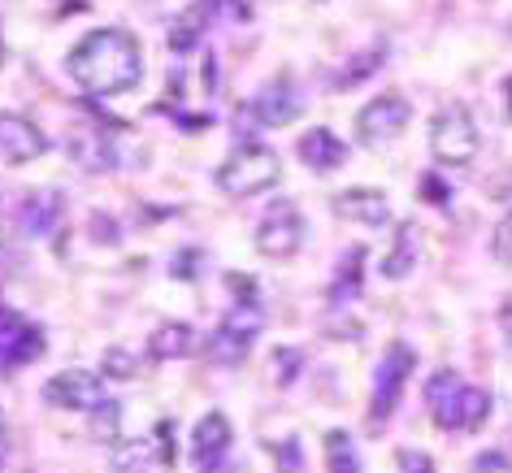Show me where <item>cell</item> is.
Masks as SVG:
<instances>
[{
    "label": "cell",
    "instance_id": "obj_1",
    "mask_svg": "<svg viewBox=\"0 0 512 473\" xmlns=\"http://www.w3.org/2000/svg\"><path fill=\"white\" fill-rule=\"evenodd\" d=\"M66 70L87 96H122L144 79V48L131 31L100 27L70 48Z\"/></svg>",
    "mask_w": 512,
    "mask_h": 473
},
{
    "label": "cell",
    "instance_id": "obj_2",
    "mask_svg": "<svg viewBox=\"0 0 512 473\" xmlns=\"http://www.w3.org/2000/svg\"><path fill=\"white\" fill-rule=\"evenodd\" d=\"M426 408L439 430H482L491 413V395L486 387H473L456 369H439L426 382Z\"/></svg>",
    "mask_w": 512,
    "mask_h": 473
},
{
    "label": "cell",
    "instance_id": "obj_3",
    "mask_svg": "<svg viewBox=\"0 0 512 473\" xmlns=\"http://www.w3.org/2000/svg\"><path fill=\"white\" fill-rule=\"evenodd\" d=\"M278 178H283V161H278L274 148L265 144H239L217 170V187L226 191L230 200H252L261 191H270Z\"/></svg>",
    "mask_w": 512,
    "mask_h": 473
},
{
    "label": "cell",
    "instance_id": "obj_4",
    "mask_svg": "<svg viewBox=\"0 0 512 473\" xmlns=\"http://www.w3.org/2000/svg\"><path fill=\"white\" fill-rule=\"evenodd\" d=\"M478 122H473V113L460 105V100H452V105H443L439 113L430 118V152L439 165H469L473 157H478Z\"/></svg>",
    "mask_w": 512,
    "mask_h": 473
},
{
    "label": "cell",
    "instance_id": "obj_5",
    "mask_svg": "<svg viewBox=\"0 0 512 473\" xmlns=\"http://www.w3.org/2000/svg\"><path fill=\"white\" fill-rule=\"evenodd\" d=\"M413 365H417V352L408 348V343H391V348L382 352V361L374 369V391H369V426L374 430L387 426L391 413L400 408Z\"/></svg>",
    "mask_w": 512,
    "mask_h": 473
},
{
    "label": "cell",
    "instance_id": "obj_6",
    "mask_svg": "<svg viewBox=\"0 0 512 473\" xmlns=\"http://www.w3.org/2000/svg\"><path fill=\"white\" fill-rule=\"evenodd\" d=\"M261 330H265V313H261V304H235L222 322H217V330L209 335V361L217 365H239L243 356L252 352V343L261 339Z\"/></svg>",
    "mask_w": 512,
    "mask_h": 473
},
{
    "label": "cell",
    "instance_id": "obj_7",
    "mask_svg": "<svg viewBox=\"0 0 512 473\" xmlns=\"http://www.w3.org/2000/svg\"><path fill=\"white\" fill-rule=\"evenodd\" d=\"M304 244V213L291 200H278L265 209V217L256 222V252L270 261H287L296 257Z\"/></svg>",
    "mask_w": 512,
    "mask_h": 473
},
{
    "label": "cell",
    "instance_id": "obj_8",
    "mask_svg": "<svg viewBox=\"0 0 512 473\" xmlns=\"http://www.w3.org/2000/svg\"><path fill=\"white\" fill-rule=\"evenodd\" d=\"M44 356V330L18 309L0 304V378Z\"/></svg>",
    "mask_w": 512,
    "mask_h": 473
},
{
    "label": "cell",
    "instance_id": "obj_9",
    "mask_svg": "<svg viewBox=\"0 0 512 473\" xmlns=\"http://www.w3.org/2000/svg\"><path fill=\"white\" fill-rule=\"evenodd\" d=\"M408 113H413V109H408V100L395 96V92L369 100V105L356 113V139H361V144H369V148L391 144V139L408 126Z\"/></svg>",
    "mask_w": 512,
    "mask_h": 473
},
{
    "label": "cell",
    "instance_id": "obj_10",
    "mask_svg": "<svg viewBox=\"0 0 512 473\" xmlns=\"http://www.w3.org/2000/svg\"><path fill=\"white\" fill-rule=\"evenodd\" d=\"M44 400L53 408H74V413H92L96 404H105V382L87 369H61L44 382Z\"/></svg>",
    "mask_w": 512,
    "mask_h": 473
},
{
    "label": "cell",
    "instance_id": "obj_11",
    "mask_svg": "<svg viewBox=\"0 0 512 473\" xmlns=\"http://www.w3.org/2000/svg\"><path fill=\"white\" fill-rule=\"evenodd\" d=\"M230 443H235V430L222 413H204L191 430V460H196L200 473H222L226 456H230Z\"/></svg>",
    "mask_w": 512,
    "mask_h": 473
},
{
    "label": "cell",
    "instance_id": "obj_12",
    "mask_svg": "<svg viewBox=\"0 0 512 473\" xmlns=\"http://www.w3.org/2000/svg\"><path fill=\"white\" fill-rule=\"evenodd\" d=\"M48 152V135L22 113H0V157L9 165H27Z\"/></svg>",
    "mask_w": 512,
    "mask_h": 473
},
{
    "label": "cell",
    "instance_id": "obj_13",
    "mask_svg": "<svg viewBox=\"0 0 512 473\" xmlns=\"http://www.w3.org/2000/svg\"><path fill=\"white\" fill-rule=\"evenodd\" d=\"M61 217H66V196L53 187H40V191H27L18 204V230L27 239H44L53 235L61 226Z\"/></svg>",
    "mask_w": 512,
    "mask_h": 473
},
{
    "label": "cell",
    "instance_id": "obj_14",
    "mask_svg": "<svg viewBox=\"0 0 512 473\" xmlns=\"http://www.w3.org/2000/svg\"><path fill=\"white\" fill-rule=\"evenodd\" d=\"M252 113H256V122L261 126H287V122H296L304 113V96H300V87L283 74V79L265 83L261 92L252 96Z\"/></svg>",
    "mask_w": 512,
    "mask_h": 473
},
{
    "label": "cell",
    "instance_id": "obj_15",
    "mask_svg": "<svg viewBox=\"0 0 512 473\" xmlns=\"http://www.w3.org/2000/svg\"><path fill=\"white\" fill-rule=\"evenodd\" d=\"M335 213L356 226H387L391 222V200L378 187H348L335 196Z\"/></svg>",
    "mask_w": 512,
    "mask_h": 473
},
{
    "label": "cell",
    "instance_id": "obj_16",
    "mask_svg": "<svg viewBox=\"0 0 512 473\" xmlns=\"http://www.w3.org/2000/svg\"><path fill=\"white\" fill-rule=\"evenodd\" d=\"M296 152H300V161L309 165V170H317V174H330V170H339V165L348 161V144H343L335 131H326V126L304 131Z\"/></svg>",
    "mask_w": 512,
    "mask_h": 473
},
{
    "label": "cell",
    "instance_id": "obj_17",
    "mask_svg": "<svg viewBox=\"0 0 512 473\" xmlns=\"http://www.w3.org/2000/svg\"><path fill=\"white\" fill-rule=\"evenodd\" d=\"M209 18H213V0H196V5H187L183 14L170 22V48L174 53L196 48L204 40V31H209Z\"/></svg>",
    "mask_w": 512,
    "mask_h": 473
},
{
    "label": "cell",
    "instance_id": "obj_18",
    "mask_svg": "<svg viewBox=\"0 0 512 473\" xmlns=\"http://www.w3.org/2000/svg\"><path fill=\"white\" fill-rule=\"evenodd\" d=\"M70 152H74V161L83 165V170H113L118 165V152H113V139L109 135H100V131H74L70 135Z\"/></svg>",
    "mask_w": 512,
    "mask_h": 473
},
{
    "label": "cell",
    "instance_id": "obj_19",
    "mask_svg": "<svg viewBox=\"0 0 512 473\" xmlns=\"http://www.w3.org/2000/svg\"><path fill=\"white\" fill-rule=\"evenodd\" d=\"M148 352L157 356V361H178V356H191V352H196V330H191L187 322H165V326L152 330Z\"/></svg>",
    "mask_w": 512,
    "mask_h": 473
},
{
    "label": "cell",
    "instance_id": "obj_20",
    "mask_svg": "<svg viewBox=\"0 0 512 473\" xmlns=\"http://www.w3.org/2000/svg\"><path fill=\"white\" fill-rule=\"evenodd\" d=\"M157 447H152L148 439H118L109 443V469L113 473H148L152 465H157Z\"/></svg>",
    "mask_w": 512,
    "mask_h": 473
},
{
    "label": "cell",
    "instance_id": "obj_21",
    "mask_svg": "<svg viewBox=\"0 0 512 473\" xmlns=\"http://www.w3.org/2000/svg\"><path fill=\"white\" fill-rule=\"evenodd\" d=\"M326 469L330 473H361V452H356L348 430H330L326 434Z\"/></svg>",
    "mask_w": 512,
    "mask_h": 473
},
{
    "label": "cell",
    "instance_id": "obj_22",
    "mask_svg": "<svg viewBox=\"0 0 512 473\" xmlns=\"http://www.w3.org/2000/svg\"><path fill=\"white\" fill-rule=\"evenodd\" d=\"M413 261H417V230H413V226H404L400 235H395L391 257L382 261V274H387V278H404L408 270H413Z\"/></svg>",
    "mask_w": 512,
    "mask_h": 473
},
{
    "label": "cell",
    "instance_id": "obj_23",
    "mask_svg": "<svg viewBox=\"0 0 512 473\" xmlns=\"http://www.w3.org/2000/svg\"><path fill=\"white\" fill-rule=\"evenodd\" d=\"M118 421H122L118 400H105V404L92 408V434L100 443H118Z\"/></svg>",
    "mask_w": 512,
    "mask_h": 473
},
{
    "label": "cell",
    "instance_id": "obj_24",
    "mask_svg": "<svg viewBox=\"0 0 512 473\" xmlns=\"http://www.w3.org/2000/svg\"><path fill=\"white\" fill-rule=\"evenodd\" d=\"M135 374H139V356H131L126 348L105 352V378H135Z\"/></svg>",
    "mask_w": 512,
    "mask_h": 473
},
{
    "label": "cell",
    "instance_id": "obj_25",
    "mask_svg": "<svg viewBox=\"0 0 512 473\" xmlns=\"http://www.w3.org/2000/svg\"><path fill=\"white\" fill-rule=\"evenodd\" d=\"M491 252L499 265H512V209L495 222V235H491Z\"/></svg>",
    "mask_w": 512,
    "mask_h": 473
},
{
    "label": "cell",
    "instance_id": "obj_26",
    "mask_svg": "<svg viewBox=\"0 0 512 473\" xmlns=\"http://www.w3.org/2000/svg\"><path fill=\"white\" fill-rule=\"evenodd\" d=\"M274 465H278V473H300V469H304V452H300V443H296V439L278 443V447H274Z\"/></svg>",
    "mask_w": 512,
    "mask_h": 473
},
{
    "label": "cell",
    "instance_id": "obj_27",
    "mask_svg": "<svg viewBox=\"0 0 512 473\" xmlns=\"http://www.w3.org/2000/svg\"><path fill=\"white\" fill-rule=\"evenodd\" d=\"M400 473H434V465H430V456H421V452H404Z\"/></svg>",
    "mask_w": 512,
    "mask_h": 473
},
{
    "label": "cell",
    "instance_id": "obj_28",
    "mask_svg": "<svg viewBox=\"0 0 512 473\" xmlns=\"http://www.w3.org/2000/svg\"><path fill=\"white\" fill-rule=\"evenodd\" d=\"M499 330H504V339L512 343V296H504V304H499Z\"/></svg>",
    "mask_w": 512,
    "mask_h": 473
},
{
    "label": "cell",
    "instance_id": "obj_29",
    "mask_svg": "<svg viewBox=\"0 0 512 473\" xmlns=\"http://www.w3.org/2000/svg\"><path fill=\"white\" fill-rule=\"evenodd\" d=\"M9 460V426H5V413H0V469Z\"/></svg>",
    "mask_w": 512,
    "mask_h": 473
},
{
    "label": "cell",
    "instance_id": "obj_30",
    "mask_svg": "<svg viewBox=\"0 0 512 473\" xmlns=\"http://www.w3.org/2000/svg\"><path fill=\"white\" fill-rule=\"evenodd\" d=\"M0 61H5V40H0Z\"/></svg>",
    "mask_w": 512,
    "mask_h": 473
}]
</instances>
